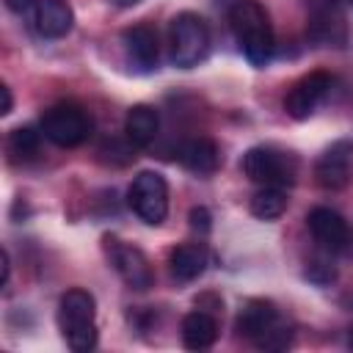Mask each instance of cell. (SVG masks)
Returning <instances> with one entry per match:
<instances>
[{"label": "cell", "mask_w": 353, "mask_h": 353, "mask_svg": "<svg viewBox=\"0 0 353 353\" xmlns=\"http://www.w3.org/2000/svg\"><path fill=\"white\" fill-rule=\"evenodd\" d=\"M345 3H350V6H353V0H345Z\"/></svg>", "instance_id": "cell-29"}, {"label": "cell", "mask_w": 353, "mask_h": 353, "mask_svg": "<svg viewBox=\"0 0 353 353\" xmlns=\"http://www.w3.org/2000/svg\"><path fill=\"white\" fill-rule=\"evenodd\" d=\"M11 276V262H8V251H3V284H8Z\"/></svg>", "instance_id": "cell-26"}, {"label": "cell", "mask_w": 353, "mask_h": 353, "mask_svg": "<svg viewBox=\"0 0 353 353\" xmlns=\"http://www.w3.org/2000/svg\"><path fill=\"white\" fill-rule=\"evenodd\" d=\"M276 323H281L279 309H276L270 301L251 298V301H245V303H243V309H240V314H237L234 328H237V334H240V336H245V339L256 342V339H259L265 331H270Z\"/></svg>", "instance_id": "cell-14"}, {"label": "cell", "mask_w": 353, "mask_h": 353, "mask_svg": "<svg viewBox=\"0 0 353 353\" xmlns=\"http://www.w3.org/2000/svg\"><path fill=\"white\" fill-rule=\"evenodd\" d=\"M331 85H334V77H331L328 72H309V74H303V77L290 88V94H287V99H284L287 116H292L295 121L309 119V116L320 108V102L328 97Z\"/></svg>", "instance_id": "cell-8"}, {"label": "cell", "mask_w": 353, "mask_h": 353, "mask_svg": "<svg viewBox=\"0 0 353 353\" xmlns=\"http://www.w3.org/2000/svg\"><path fill=\"white\" fill-rule=\"evenodd\" d=\"M210 52V28L193 11H179L168 28V55L179 69L199 66Z\"/></svg>", "instance_id": "cell-3"}, {"label": "cell", "mask_w": 353, "mask_h": 353, "mask_svg": "<svg viewBox=\"0 0 353 353\" xmlns=\"http://www.w3.org/2000/svg\"><path fill=\"white\" fill-rule=\"evenodd\" d=\"M188 221H190V229L199 232V234H207L212 229V215H210L207 207H193L190 215H188Z\"/></svg>", "instance_id": "cell-23"}, {"label": "cell", "mask_w": 353, "mask_h": 353, "mask_svg": "<svg viewBox=\"0 0 353 353\" xmlns=\"http://www.w3.org/2000/svg\"><path fill=\"white\" fill-rule=\"evenodd\" d=\"M33 25L44 39H63L74 25V11L66 0H36Z\"/></svg>", "instance_id": "cell-13"}, {"label": "cell", "mask_w": 353, "mask_h": 353, "mask_svg": "<svg viewBox=\"0 0 353 353\" xmlns=\"http://www.w3.org/2000/svg\"><path fill=\"white\" fill-rule=\"evenodd\" d=\"M240 168L243 174L265 188V185H276V188H290L295 182V174H298V163L290 152H281L276 146H251L243 160H240Z\"/></svg>", "instance_id": "cell-5"}, {"label": "cell", "mask_w": 353, "mask_h": 353, "mask_svg": "<svg viewBox=\"0 0 353 353\" xmlns=\"http://www.w3.org/2000/svg\"><path fill=\"white\" fill-rule=\"evenodd\" d=\"M130 210L149 226H160L168 215V182L157 171H141L135 174L130 190H127Z\"/></svg>", "instance_id": "cell-6"}, {"label": "cell", "mask_w": 353, "mask_h": 353, "mask_svg": "<svg viewBox=\"0 0 353 353\" xmlns=\"http://www.w3.org/2000/svg\"><path fill=\"white\" fill-rule=\"evenodd\" d=\"M306 279L314 281V284H331L336 279V268L328 265V259H314L309 268H306Z\"/></svg>", "instance_id": "cell-22"}, {"label": "cell", "mask_w": 353, "mask_h": 353, "mask_svg": "<svg viewBox=\"0 0 353 353\" xmlns=\"http://www.w3.org/2000/svg\"><path fill=\"white\" fill-rule=\"evenodd\" d=\"M306 226H309L314 243L323 251H328V254H336V251L347 248V243H350L347 221L336 210H331V207H314V210H309Z\"/></svg>", "instance_id": "cell-10"}, {"label": "cell", "mask_w": 353, "mask_h": 353, "mask_svg": "<svg viewBox=\"0 0 353 353\" xmlns=\"http://www.w3.org/2000/svg\"><path fill=\"white\" fill-rule=\"evenodd\" d=\"M58 328L74 353L97 347V301L88 290H66L58 301Z\"/></svg>", "instance_id": "cell-2"}, {"label": "cell", "mask_w": 353, "mask_h": 353, "mask_svg": "<svg viewBox=\"0 0 353 353\" xmlns=\"http://www.w3.org/2000/svg\"><path fill=\"white\" fill-rule=\"evenodd\" d=\"M119 8H130V6H135V3H141V0H113Z\"/></svg>", "instance_id": "cell-27"}, {"label": "cell", "mask_w": 353, "mask_h": 353, "mask_svg": "<svg viewBox=\"0 0 353 353\" xmlns=\"http://www.w3.org/2000/svg\"><path fill=\"white\" fill-rule=\"evenodd\" d=\"M347 347H353V325L347 328Z\"/></svg>", "instance_id": "cell-28"}, {"label": "cell", "mask_w": 353, "mask_h": 353, "mask_svg": "<svg viewBox=\"0 0 353 353\" xmlns=\"http://www.w3.org/2000/svg\"><path fill=\"white\" fill-rule=\"evenodd\" d=\"M210 265V251L204 243H182L168 254V270L176 281H196Z\"/></svg>", "instance_id": "cell-15"}, {"label": "cell", "mask_w": 353, "mask_h": 353, "mask_svg": "<svg viewBox=\"0 0 353 353\" xmlns=\"http://www.w3.org/2000/svg\"><path fill=\"white\" fill-rule=\"evenodd\" d=\"M182 345L188 350H207L212 347V342L218 339V323L210 312L204 309H193L182 317Z\"/></svg>", "instance_id": "cell-18"}, {"label": "cell", "mask_w": 353, "mask_h": 353, "mask_svg": "<svg viewBox=\"0 0 353 353\" xmlns=\"http://www.w3.org/2000/svg\"><path fill=\"white\" fill-rule=\"evenodd\" d=\"M306 36L317 47H345L347 44V22L345 14L336 8V3H314L309 22H306Z\"/></svg>", "instance_id": "cell-9"}, {"label": "cell", "mask_w": 353, "mask_h": 353, "mask_svg": "<svg viewBox=\"0 0 353 353\" xmlns=\"http://www.w3.org/2000/svg\"><path fill=\"white\" fill-rule=\"evenodd\" d=\"M0 94H3V108H0V113H3V116H8V113H11V108H14V97H11V88L3 83V85H0Z\"/></svg>", "instance_id": "cell-25"}, {"label": "cell", "mask_w": 353, "mask_h": 353, "mask_svg": "<svg viewBox=\"0 0 353 353\" xmlns=\"http://www.w3.org/2000/svg\"><path fill=\"white\" fill-rule=\"evenodd\" d=\"M251 215L259 221H276L284 210H287V188H276V185H265L251 196L248 204Z\"/></svg>", "instance_id": "cell-19"}, {"label": "cell", "mask_w": 353, "mask_h": 353, "mask_svg": "<svg viewBox=\"0 0 353 353\" xmlns=\"http://www.w3.org/2000/svg\"><path fill=\"white\" fill-rule=\"evenodd\" d=\"M121 47H124V58L135 72H152L157 69L160 61V44H157V33L149 25H132L121 33Z\"/></svg>", "instance_id": "cell-12"}, {"label": "cell", "mask_w": 353, "mask_h": 353, "mask_svg": "<svg viewBox=\"0 0 353 353\" xmlns=\"http://www.w3.org/2000/svg\"><path fill=\"white\" fill-rule=\"evenodd\" d=\"M292 336H295V331L281 320V323H276L270 331H265L254 345H256L259 350H287V347L292 345Z\"/></svg>", "instance_id": "cell-21"}, {"label": "cell", "mask_w": 353, "mask_h": 353, "mask_svg": "<svg viewBox=\"0 0 353 353\" xmlns=\"http://www.w3.org/2000/svg\"><path fill=\"white\" fill-rule=\"evenodd\" d=\"M105 251H108L113 270L121 276V281L130 290H149L152 287L154 273H152V265L141 248H135L119 237H105Z\"/></svg>", "instance_id": "cell-7"}, {"label": "cell", "mask_w": 353, "mask_h": 353, "mask_svg": "<svg viewBox=\"0 0 353 353\" xmlns=\"http://www.w3.org/2000/svg\"><path fill=\"white\" fill-rule=\"evenodd\" d=\"M229 28L240 44V52L251 66H265L273 58L276 41L270 17L256 0H234L229 6Z\"/></svg>", "instance_id": "cell-1"}, {"label": "cell", "mask_w": 353, "mask_h": 353, "mask_svg": "<svg viewBox=\"0 0 353 353\" xmlns=\"http://www.w3.org/2000/svg\"><path fill=\"white\" fill-rule=\"evenodd\" d=\"M41 130L36 127H14L8 135V154L14 160H33L39 154V143H41Z\"/></svg>", "instance_id": "cell-20"}, {"label": "cell", "mask_w": 353, "mask_h": 353, "mask_svg": "<svg viewBox=\"0 0 353 353\" xmlns=\"http://www.w3.org/2000/svg\"><path fill=\"white\" fill-rule=\"evenodd\" d=\"M176 160L182 163V168H188L190 174H199V176H207L218 168L221 163V154H218V146L210 141V138H190L179 146L176 152Z\"/></svg>", "instance_id": "cell-17"}, {"label": "cell", "mask_w": 353, "mask_h": 353, "mask_svg": "<svg viewBox=\"0 0 353 353\" xmlns=\"http://www.w3.org/2000/svg\"><path fill=\"white\" fill-rule=\"evenodd\" d=\"M39 130L44 132V138L50 143H55L61 149H74L83 141H88V135L94 130V121L80 105L58 102V105L44 110V116L39 121Z\"/></svg>", "instance_id": "cell-4"}, {"label": "cell", "mask_w": 353, "mask_h": 353, "mask_svg": "<svg viewBox=\"0 0 353 353\" xmlns=\"http://www.w3.org/2000/svg\"><path fill=\"white\" fill-rule=\"evenodd\" d=\"M160 132V116L152 105H132L127 110V119H124V135L132 146H152L154 138Z\"/></svg>", "instance_id": "cell-16"}, {"label": "cell", "mask_w": 353, "mask_h": 353, "mask_svg": "<svg viewBox=\"0 0 353 353\" xmlns=\"http://www.w3.org/2000/svg\"><path fill=\"white\" fill-rule=\"evenodd\" d=\"M6 8L11 14H28L30 8H36V0H6Z\"/></svg>", "instance_id": "cell-24"}, {"label": "cell", "mask_w": 353, "mask_h": 353, "mask_svg": "<svg viewBox=\"0 0 353 353\" xmlns=\"http://www.w3.org/2000/svg\"><path fill=\"white\" fill-rule=\"evenodd\" d=\"M350 157L353 149L347 141L331 143L314 163V179L323 190H342L350 182Z\"/></svg>", "instance_id": "cell-11"}]
</instances>
